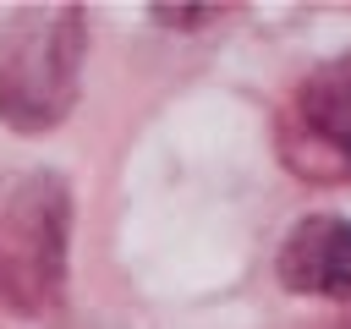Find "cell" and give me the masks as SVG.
I'll use <instances>...</instances> for the list:
<instances>
[{
    "label": "cell",
    "mask_w": 351,
    "mask_h": 329,
    "mask_svg": "<svg viewBox=\"0 0 351 329\" xmlns=\"http://www.w3.org/2000/svg\"><path fill=\"white\" fill-rule=\"evenodd\" d=\"M88 22L77 5H27L0 33V121L22 137L60 126L82 88Z\"/></svg>",
    "instance_id": "cell-1"
},
{
    "label": "cell",
    "mask_w": 351,
    "mask_h": 329,
    "mask_svg": "<svg viewBox=\"0 0 351 329\" xmlns=\"http://www.w3.org/2000/svg\"><path fill=\"white\" fill-rule=\"evenodd\" d=\"M71 258V186L55 170H16L0 181V307L55 313Z\"/></svg>",
    "instance_id": "cell-2"
},
{
    "label": "cell",
    "mask_w": 351,
    "mask_h": 329,
    "mask_svg": "<svg viewBox=\"0 0 351 329\" xmlns=\"http://www.w3.org/2000/svg\"><path fill=\"white\" fill-rule=\"evenodd\" d=\"M280 159L313 186L351 181V55L318 60L280 110Z\"/></svg>",
    "instance_id": "cell-3"
},
{
    "label": "cell",
    "mask_w": 351,
    "mask_h": 329,
    "mask_svg": "<svg viewBox=\"0 0 351 329\" xmlns=\"http://www.w3.org/2000/svg\"><path fill=\"white\" fill-rule=\"evenodd\" d=\"M274 274L296 296L351 302V219L346 214H307L280 241Z\"/></svg>",
    "instance_id": "cell-4"
}]
</instances>
